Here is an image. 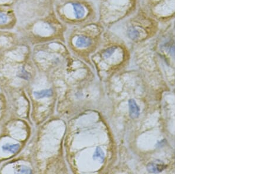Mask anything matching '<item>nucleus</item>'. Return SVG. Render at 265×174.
Segmentation results:
<instances>
[{"label": "nucleus", "mask_w": 265, "mask_h": 174, "mask_svg": "<svg viewBox=\"0 0 265 174\" xmlns=\"http://www.w3.org/2000/svg\"><path fill=\"white\" fill-rule=\"evenodd\" d=\"M165 168L164 163H162L160 161H156L149 163L147 166V168L150 172L152 173H158L161 172Z\"/></svg>", "instance_id": "obj_1"}, {"label": "nucleus", "mask_w": 265, "mask_h": 174, "mask_svg": "<svg viewBox=\"0 0 265 174\" xmlns=\"http://www.w3.org/2000/svg\"><path fill=\"white\" fill-rule=\"evenodd\" d=\"M128 106L130 117L132 119L138 117L140 114V109L135 100L133 99L130 100L128 101Z\"/></svg>", "instance_id": "obj_2"}, {"label": "nucleus", "mask_w": 265, "mask_h": 174, "mask_svg": "<svg viewBox=\"0 0 265 174\" xmlns=\"http://www.w3.org/2000/svg\"><path fill=\"white\" fill-rule=\"evenodd\" d=\"M34 95L35 98H38V99L44 98H49L53 95V91L51 89H45L41 91L34 92Z\"/></svg>", "instance_id": "obj_3"}, {"label": "nucleus", "mask_w": 265, "mask_h": 174, "mask_svg": "<svg viewBox=\"0 0 265 174\" xmlns=\"http://www.w3.org/2000/svg\"><path fill=\"white\" fill-rule=\"evenodd\" d=\"M2 148L4 151L11 152L12 154H15L18 151L20 150V145L18 144H6L4 145Z\"/></svg>", "instance_id": "obj_4"}, {"label": "nucleus", "mask_w": 265, "mask_h": 174, "mask_svg": "<svg viewBox=\"0 0 265 174\" xmlns=\"http://www.w3.org/2000/svg\"><path fill=\"white\" fill-rule=\"evenodd\" d=\"M93 159L103 163L105 160V153L100 147H97L93 155Z\"/></svg>", "instance_id": "obj_5"}, {"label": "nucleus", "mask_w": 265, "mask_h": 174, "mask_svg": "<svg viewBox=\"0 0 265 174\" xmlns=\"http://www.w3.org/2000/svg\"><path fill=\"white\" fill-rule=\"evenodd\" d=\"M18 172L22 173V174H31L32 171L30 169L26 166H20L19 167Z\"/></svg>", "instance_id": "obj_6"}]
</instances>
